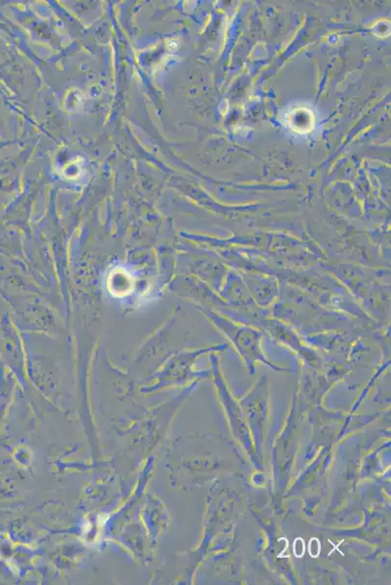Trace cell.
<instances>
[{"label": "cell", "instance_id": "6da1fadb", "mask_svg": "<svg viewBox=\"0 0 391 585\" xmlns=\"http://www.w3.org/2000/svg\"><path fill=\"white\" fill-rule=\"evenodd\" d=\"M212 317L216 321L218 329L221 330L225 336L233 342L239 354H248L246 356H248L249 354H261L260 342L262 339L261 333L251 328L239 326L219 314H214Z\"/></svg>", "mask_w": 391, "mask_h": 585}, {"label": "cell", "instance_id": "7a4b0ae2", "mask_svg": "<svg viewBox=\"0 0 391 585\" xmlns=\"http://www.w3.org/2000/svg\"><path fill=\"white\" fill-rule=\"evenodd\" d=\"M285 123L296 133H310L314 129V116L305 107H297L285 116Z\"/></svg>", "mask_w": 391, "mask_h": 585}, {"label": "cell", "instance_id": "3957f363", "mask_svg": "<svg viewBox=\"0 0 391 585\" xmlns=\"http://www.w3.org/2000/svg\"><path fill=\"white\" fill-rule=\"evenodd\" d=\"M134 278L123 268H115L107 279V287L115 297H126L134 289Z\"/></svg>", "mask_w": 391, "mask_h": 585}, {"label": "cell", "instance_id": "277c9868", "mask_svg": "<svg viewBox=\"0 0 391 585\" xmlns=\"http://www.w3.org/2000/svg\"><path fill=\"white\" fill-rule=\"evenodd\" d=\"M305 542L303 538H296L294 545H293V552L296 557L301 558L305 554Z\"/></svg>", "mask_w": 391, "mask_h": 585}, {"label": "cell", "instance_id": "5b68a950", "mask_svg": "<svg viewBox=\"0 0 391 585\" xmlns=\"http://www.w3.org/2000/svg\"><path fill=\"white\" fill-rule=\"evenodd\" d=\"M320 549H321V545H320L319 540L317 538H312L309 543V553L310 556L314 558L319 556Z\"/></svg>", "mask_w": 391, "mask_h": 585}]
</instances>
